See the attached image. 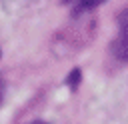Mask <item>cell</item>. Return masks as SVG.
Here are the masks:
<instances>
[{
	"instance_id": "1",
	"label": "cell",
	"mask_w": 128,
	"mask_h": 124,
	"mask_svg": "<svg viewBox=\"0 0 128 124\" xmlns=\"http://www.w3.org/2000/svg\"><path fill=\"white\" fill-rule=\"evenodd\" d=\"M114 52L116 56L128 60V10H124L120 16V32L114 42Z\"/></svg>"
},
{
	"instance_id": "2",
	"label": "cell",
	"mask_w": 128,
	"mask_h": 124,
	"mask_svg": "<svg viewBox=\"0 0 128 124\" xmlns=\"http://www.w3.org/2000/svg\"><path fill=\"white\" fill-rule=\"evenodd\" d=\"M98 2H102V0H82L80 4H82L84 8H92V6H96Z\"/></svg>"
},
{
	"instance_id": "3",
	"label": "cell",
	"mask_w": 128,
	"mask_h": 124,
	"mask_svg": "<svg viewBox=\"0 0 128 124\" xmlns=\"http://www.w3.org/2000/svg\"><path fill=\"white\" fill-rule=\"evenodd\" d=\"M0 96H2V78H0Z\"/></svg>"
}]
</instances>
